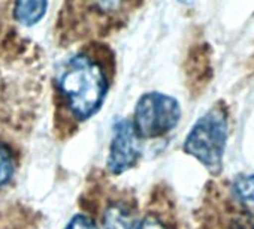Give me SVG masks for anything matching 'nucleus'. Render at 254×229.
Instances as JSON below:
<instances>
[{
	"instance_id": "2",
	"label": "nucleus",
	"mask_w": 254,
	"mask_h": 229,
	"mask_svg": "<svg viewBox=\"0 0 254 229\" xmlns=\"http://www.w3.org/2000/svg\"><path fill=\"white\" fill-rule=\"evenodd\" d=\"M144 0H64L57 18V35L81 39L109 32L129 20Z\"/></svg>"
},
{
	"instance_id": "7",
	"label": "nucleus",
	"mask_w": 254,
	"mask_h": 229,
	"mask_svg": "<svg viewBox=\"0 0 254 229\" xmlns=\"http://www.w3.org/2000/svg\"><path fill=\"white\" fill-rule=\"evenodd\" d=\"M48 0H15L14 23L24 27L38 24L47 14Z\"/></svg>"
},
{
	"instance_id": "6",
	"label": "nucleus",
	"mask_w": 254,
	"mask_h": 229,
	"mask_svg": "<svg viewBox=\"0 0 254 229\" xmlns=\"http://www.w3.org/2000/svg\"><path fill=\"white\" fill-rule=\"evenodd\" d=\"M132 208L126 201H111L102 211L99 229H133L135 225Z\"/></svg>"
},
{
	"instance_id": "13",
	"label": "nucleus",
	"mask_w": 254,
	"mask_h": 229,
	"mask_svg": "<svg viewBox=\"0 0 254 229\" xmlns=\"http://www.w3.org/2000/svg\"><path fill=\"white\" fill-rule=\"evenodd\" d=\"M181 3H184V5H191L193 3V0H180Z\"/></svg>"
},
{
	"instance_id": "12",
	"label": "nucleus",
	"mask_w": 254,
	"mask_h": 229,
	"mask_svg": "<svg viewBox=\"0 0 254 229\" xmlns=\"http://www.w3.org/2000/svg\"><path fill=\"white\" fill-rule=\"evenodd\" d=\"M133 229H169L168 225L156 214H147L141 220H136Z\"/></svg>"
},
{
	"instance_id": "11",
	"label": "nucleus",
	"mask_w": 254,
	"mask_h": 229,
	"mask_svg": "<svg viewBox=\"0 0 254 229\" xmlns=\"http://www.w3.org/2000/svg\"><path fill=\"white\" fill-rule=\"evenodd\" d=\"M64 229H99V226L94 222V219L90 217L88 214L78 213L67 222Z\"/></svg>"
},
{
	"instance_id": "5",
	"label": "nucleus",
	"mask_w": 254,
	"mask_h": 229,
	"mask_svg": "<svg viewBox=\"0 0 254 229\" xmlns=\"http://www.w3.org/2000/svg\"><path fill=\"white\" fill-rule=\"evenodd\" d=\"M141 141L142 140L138 137L132 120L118 119L114 123L106 159V168L112 175L124 174L138 163L142 154Z\"/></svg>"
},
{
	"instance_id": "3",
	"label": "nucleus",
	"mask_w": 254,
	"mask_h": 229,
	"mask_svg": "<svg viewBox=\"0 0 254 229\" xmlns=\"http://www.w3.org/2000/svg\"><path fill=\"white\" fill-rule=\"evenodd\" d=\"M227 137V109L224 103H217L193 125L186 137L183 150L199 160L211 174H218L223 168Z\"/></svg>"
},
{
	"instance_id": "1",
	"label": "nucleus",
	"mask_w": 254,
	"mask_h": 229,
	"mask_svg": "<svg viewBox=\"0 0 254 229\" xmlns=\"http://www.w3.org/2000/svg\"><path fill=\"white\" fill-rule=\"evenodd\" d=\"M114 74V53L100 42L81 47L60 65L53 81V102L54 126L62 138L100 111Z\"/></svg>"
},
{
	"instance_id": "10",
	"label": "nucleus",
	"mask_w": 254,
	"mask_h": 229,
	"mask_svg": "<svg viewBox=\"0 0 254 229\" xmlns=\"http://www.w3.org/2000/svg\"><path fill=\"white\" fill-rule=\"evenodd\" d=\"M15 0H0V36H3L14 21Z\"/></svg>"
},
{
	"instance_id": "9",
	"label": "nucleus",
	"mask_w": 254,
	"mask_h": 229,
	"mask_svg": "<svg viewBox=\"0 0 254 229\" xmlns=\"http://www.w3.org/2000/svg\"><path fill=\"white\" fill-rule=\"evenodd\" d=\"M15 172V159H14V153L12 150L0 143V187L6 186Z\"/></svg>"
},
{
	"instance_id": "4",
	"label": "nucleus",
	"mask_w": 254,
	"mask_h": 229,
	"mask_svg": "<svg viewBox=\"0 0 254 229\" xmlns=\"http://www.w3.org/2000/svg\"><path fill=\"white\" fill-rule=\"evenodd\" d=\"M180 120L181 106L175 97L160 91H148L135 105L132 125L141 140H154L174 131Z\"/></svg>"
},
{
	"instance_id": "8",
	"label": "nucleus",
	"mask_w": 254,
	"mask_h": 229,
	"mask_svg": "<svg viewBox=\"0 0 254 229\" xmlns=\"http://www.w3.org/2000/svg\"><path fill=\"white\" fill-rule=\"evenodd\" d=\"M232 195L241 208L254 217V172L238 175L232 183Z\"/></svg>"
}]
</instances>
